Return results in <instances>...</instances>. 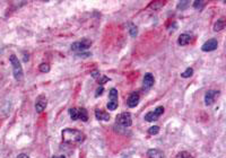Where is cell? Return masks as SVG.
<instances>
[{"mask_svg":"<svg viewBox=\"0 0 226 158\" xmlns=\"http://www.w3.org/2000/svg\"><path fill=\"white\" fill-rule=\"evenodd\" d=\"M9 60H10V63L13 66V72H14V77L16 80L18 81H21L23 79V68H22V65H21V61L18 60V58L15 55V54H11L10 58H9Z\"/></svg>","mask_w":226,"mask_h":158,"instance_id":"obj_3","label":"cell"},{"mask_svg":"<svg viewBox=\"0 0 226 158\" xmlns=\"http://www.w3.org/2000/svg\"><path fill=\"white\" fill-rule=\"evenodd\" d=\"M62 140L66 144H79L85 140V134L82 131L76 129H63L61 132Z\"/></svg>","mask_w":226,"mask_h":158,"instance_id":"obj_1","label":"cell"},{"mask_svg":"<svg viewBox=\"0 0 226 158\" xmlns=\"http://www.w3.org/2000/svg\"><path fill=\"white\" fill-rule=\"evenodd\" d=\"M205 1H201V0H196L193 2V7L196 8V9H201V8L205 6Z\"/></svg>","mask_w":226,"mask_h":158,"instance_id":"obj_23","label":"cell"},{"mask_svg":"<svg viewBox=\"0 0 226 158\" xmlns=\"http://www.w3.org/2000/svg\"><path fill=\"white\" fill-rule=\"evenodd\" d=\"M103 92H104V87H103V86H100V87H98V88H97V89H96V92H95V96H96V97L101 96Z\"/></svg>","mask_w":226,"mask_h":158,"instance_id":"obj_25","label":"cell"},{"mask_svg":"<svg viewBox=\"0 0 226 158\" xmlns=\"http://www.w3.org/2000/svg\"><path fill=\"white\" fill-rule=\"evenodd\" d=\"M39 69L41 72H49L50 71V66H49V63H41L39 66Z\"/></svg>","mask_w":226,"mask_h":158,"instance_id":"obj_18","label":"cell"},{"mask_svg":"<svg viewBox=\"0 0 226 158\" xmlns=\"http://www.w3.org/2000/svg\"><path fill=\"white\" fill-rule=\"evenodd\" d=\"M110 79H109V77H106V76H100L98 78H97V83L100 84V86H102V85H104L106 81H109Z\"/></svg>","mask_w":226,"mask_h":158,"instance_id":"obj_22","label":"cell"},{"mask_svg":"<svg viewBox=\"0 0 226 158\" xmlns=\"http://www.w3.org/2000/svg\"><path fill=\"white\" fill-rule=\"evenodd\" d=\"M129 33H130V35L132 36V37H135V36L138 34V29H137L136 26L131 24V26H130V28H129Z\"/></svg>","mask_w":226,"mask_h":158,"instance_id":"obj_24","label":"cell"},{"mask_svg":"<svg viewBox=\"0 0 226 158\" xmlns=\"http://www.w3.org/2000/svg\"><path fill=\"white\" fill-rule=\"evenodd\" d=\"M69 116L71 120H82L83 122H87L88 120V113H87L86 108L84 107H72L69 108Z\"/></svg>","mask_w":226,"mask_h":158,"instance_id":"obj_2","label":"cell"},{"mask_svg":"<svg viewBox=\"0 0 226 158\" xmlns=\"http://www.w3.org/2000/svg\"><path fill=\"white\" fill-rule=\"evenodd\" d=\"M217 47H218V42H217V40L210 39V40H208L207 42H205V43L202 44L201 50L204 51V52H212V51L216 50Z\"/></svg>","mask_w":226,"mask_h":158,"instance_id":"obj_8","label":"cell"},{"mask_svg":"<svg viewBox=\"0 0 226 158\" xmlns=\"http://www.w3.org/2000/svg\"><path fill=\"white\" fill-rule=\"evenodd\" d=\"M225 27V23H224V19H218L217 22L215 23V25H214V31L215 32H219V31H222L223 28Z\"/></svg>","mask_w":226,"mask_h":158,"instance_id":"obj_16","label":"cell"},{"mask_svg":"<svg viewBox=\"0 0 226 158\" xmlns=\"http://www.w3.org/2000/svg\"><path fill=\"white\" fill-rule=\"evenodd\" d=\"M140 101V96L138 93H132L131 95L129 96V98H128V106L129 107H136L137 105H138V103H139Z\"/></svg>","mask_w":226,"mask_h":158,"instance_id":"obj_12","label":"cell"},{"mask_svg":"<svg viewBox=\"0 0 226 158\" xmlns=\"http://www.w3.org/2000/svg\"><path fill=\"white\" fill-rule=\"evenodd\" d=\"M158 132H159V126H151V128L148 129V133H149V134H151V136L157 134Z\"/></svg>","mask_w":226,"mask_h":158,"instance_id":"obj_20","label":"cell"},{"mask_svg":"<svg viewBox=\"0 0 226 158\" xmlns=\"http://www.w3.org/2000/svg\"><path fill=\"white\" fill-rule=\"evenodd\" d=\"M148 158H164V154L158 149H149L147 151Z\"/></svg>","mask_w":226,"mask_h":158,"instance_id":"obj_15","label":"cell"},{"mask_svg":"<svg viewBox=\"0 0 226 158\" xmlns=\"http://www.w3.org/2000/svg\"><path fill=\"white\" fill-rule=\"evenodd\" d=\"M16 158H29L26 154H19Z\"/></svg>","mask_w":226,"mask_h":158,"instance_id":"obj_26","label":"cell"},{"mask_svg":"<svg viewBox=\"0 0 226 158\" xmlns=\"http://www.w3.org/2000/svg\"><path fill=\"white\" fill-rule=\"evenodd\" d=\"M90 45H92V41L87 39H83L80 41H77L75 43L71 44V50L76 51V52H83V51H86L87 49H90Z\"/></svg>","mask_w":226,"mask_h":158,"instance_id":"obj_5","label":"cell"},{"mask_svg":"<svg viewBox=\"0 0 226 158\" xmlns=\"http://www.w3.org/2000/svg\"><path fill=\"white\" fill-rule=\"evenodd\" d=\"M47 104H48V100L47 97L44 96V95H41L39 96V98L36 100L35 102V110L37 113H42V112L45 110L47 107Z\"/></svg>","mask_w":226,"mask_h":158,"instance_id":"obj_11","label":"cell"},{"mask_svg":"<svg viewBox=\"0 0 226 158\" xmlns=\"http://www.w3.org/2000/svg\"><path fill=\"white\" fill-rule=\"evenodd\" d=\"M52 158H66L65 156H53Z\"/></svg>","mask_w":226,"mask_h":158,"instance_id":"obj_27","label":"cell"},{"mask_svg":"<svg viewBox=\"0 0 226 158\" xmlns=\"http://www.w3.org/2000/svg\"><path fill=\"white\" fill-rule=\"evenodd\" d=\"M115 122H117V126H122V128L130 126H131V123H132L131 114L128 113V112L121 113V114H119L118 116L115 118Z\"/></svg>","mask_w":226,"mask_h":158,"instance_id":"obj_4","label":"cell"},{"mask_svg":"<svg viewBox=\"0 0 226 158\" xmlns=\"http://www.w3.org/2000/svg\"><path fill=\"white\" fill-rule=\"evenodd\" d=\"M219 95V90H208L205 95V104L212 105L215 103L216 98Z\"/></svg>","mask_w":226,"mask_h":158,"instance_id":"obj_9","label":"cell"},{"mask_svg":"<svg viewBox=\"0 0 226 158\" xmlns=\"http://www.w3.org/2000/svg\"><path fill=\"white\" fill-rule=\"evenodd\" d=\"M189 1H180L179 5H178V9L179 10H184L186 8H188V6H189Z\"/></svg>","mask_w":226,"mask_h":158,"instance_id":"obj_21","label":"cell"},{"mask_svg":"<svg viewBox=\"0 0 226 158\" xmlns=\"http://www.w3.org/2000/svg\"><path fill=\"white\" fill-rule=\"evenodd\" d=\"M118 90L115 89V88H112L110 90V93H109V98H110V101L108 103V108L110 111H114L117 110L118 107Z\"/></svg>","mask_w":226,"mask_h":158,"instance_id":"obj_6","label":"cell"},{"mask_svg":"<svg viewBox=\"0 0 226 158\" xmlns=\"http://www.w3.org/2000/svg\"><path fill=\"white\" fill-rule=\"evenodd\" d=\"M175 158H192V156L188 151H181V152H179V154L176 155Z\"/></svg>","mask_w":226,"mask_h":158,"instance_id":"obj_19","label":"cell"},{"mask_svg":"<svg viewBox=\"0 0 226 158\" xmlns=\"http://www.w3.org/2000/svg\"><path fill=\"white\" fill-rule=\"evenodd\" d=\"M95 116H96V118L97 120H100V121H109V120H110V114L104 111H100V110H96V111H95Z\"/></svg>","mask_w":226,"mask_h":158,"instance_id":"obj_14","label":"cell"},{"mask_svg":"<svg viewBox=\"0 0 226 158\" xmlns=\"http://www.w3.org/2000/svg\"><path fill=\"white\" fill-rule=\"evenodd\" d=\"M164 113V107L163 106H158L156 107L154 112H148L147 114L145 115V121L147 122H154L156 120H158V118Z\"/></svg>","mask_w":226,"mask_h":158,"instance_id":"obj_7","label":"cell"},{"mask_svg":"<svg viewBox=\"0 0 226 158\" xmlns=\"http://www.w3.org/2000/svg\"><path fill=\"white\" fill-rule=\"evenodd\" d=\"M192 75H193V69H192V68H187V70H186V71L181 73V77H182V78H189V77H191Z\"/></svg>","mask_w":226,"mask_h":158,"instance_id":"obj_17","label":"cell"},{"mask_svg":"<svg viewBox=\"0 0 226 158\" xmlns=\"http://www.w3.org/2000/svg\"><path fill=\"white\" fill-rule=\"evenodd\" d=\"M154 76L151 75V72H147V73H145L144 76V79H143V88L144 90H149L153 87L154 85Z\"/></svg>","mask_w":226,"mask_h":158,"instance_id":"obj_10","label":"cell"},{"mask_svg":"<svg viewBox=\"0 0 226 158\" xmlns=\"http://www.w3.org/2000/svg\"><path fill=\"white\" fill-rule=\"evenodd\" d=\"M191 41V35L190 34H188V33H183L181 35L179 36V39H178V43L179 45L181 47H184V45H187V44L190 43Z\"/></svg>","mask_w":226,"mask_h":158,"instance_id":"obj_13","label":"cell"}]
</instances>
